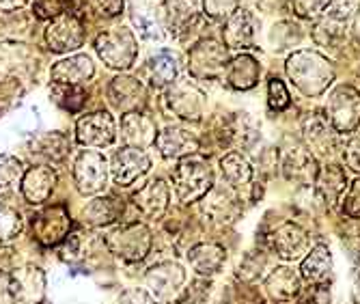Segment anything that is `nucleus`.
<instances>
[{
	"label": "nucleus",
	"mask_w": 360,
	"mask_h": 304,
	"mask_svg": "<svg viewBox=\"0 0 360 304\" xmlns=\"http://www.w3.org/2000/svg\"><path fill=\"white\" fill-rule=\"evenodd\" d=\"M287 74L307 97L321 95L335 78L330 61L313 50L293 52L287 58Z\"/></svg>",
	"instance_id": "1"
},
{
	"label": "nucleus",
	"mask_w": 360,
	"mask_h": 304,
	"mask_svg": "<svg viewBox=\"0 0 360 304\" xmlns=\"http://www.w3.org/2000/svg\"><path fill=\"white\" fill-rule=\"evenodd\" d=\"M214 184V173L205 158L201 156H186L173 171L175 194L181 203H194L203 198Z\"/></svg>",
	"instance_id": "2"
},
{
	"label": "nucleus",
	"mask_w": 360,
	"mask_h": 304,
	"mask_svg": "<svg viewBox=\"0 0 360 304\" xmlns=\"http://www.w3.org/2000/svg\"><path fill=\"white\" fill-rule=\"evenodd\" d=\"M95 50L112 70H129L139 56L136 39L127 28H112L102 32L95 42Z\"/></svg>",
	"instance_id": "3"
},
{
	"label": "nucleus",
	"mask_w": 360,
	"mask_h": 304,
	"mask_svg": "<svg viewBox=\"0 0 360 304\" xmlns=\"http://www.w3.org/2000/svg\"><path fill=\"white\" fill-rule=\"evenodd\" d=\"M106 246L110 253L125 261H141L151 248V231L143 222H129L117 227L106 235Z\"/></svg>",
	"instance_id": "4"
},
{
	"label": "nucleus",
	"mask_w": 360,
	"mask_h": 304,
	"mask_svg": "<svg viewBox=\"0 0 360 304\" xmlns=\"http://www.w3.org/2000/svg\"><path fill=\"white\" fill-rule=\"evenodd\" d=\"M326 119L337 132H352L360 123V93L347 84L333 91L326 104Z\"/></svg>",
	"instance_id": "5"
},
{
	"label": "nucleus",
	"mask_w": 360,
	"mask_h": 304,
	"mask_svg": "<svg viewBox=\"0 0 360 304\" xmlns=\"http://www.w3.org/2000/svg\"><path fill=\"white\" fill-rule=\"evenodd\" d=\"M72 218L65 205L46 208L41 214L32 218V235L44 246H56L70 235Z\"/></svg>",
	"instance_id": "6"
},
{
	"label": "nucleus",
	"mask_w": 360,
	"mask_h": 304,
	"mask_svg": "<svg viewBox=\"0 0 360 304\" xmlns=\"http://www.w3.org/2000/svg\"><path fill=\"white\" fill-rule=\"evenodd\" d=\"M74 179L76 188L82 194H97L106 188L108 182V162L102 153L84 151L78 156L74 164Z\"/></svg>",
	"instance_id": "7"
},
{
	"label": "nucleus",
	"mask_w": 360,
	"mask_h": 304,
	"mask_svg": "<svg viewBox=\"0 0 360 304\" xmlns=\"http://www.w3.org/2000/svg\"><path fill=\"white\" fill-rule=\"evenodd\" d=\"M226 48L214 39L196 44L188 56V70L194 78H214L226 70Z\"/></svg>",
	"instance_id": "8"
},
{
	"label": "nucleus",
	"mask_w": 360,
	"mask_h": 304,
	"mask_svg": "<svg viewBox=\"0 0 360 304\" xmlns=\"http://www.w3.org/2000/svg\"><path fill=\"white\" fill-rule=\"evenodd\" d=\"M115 137V119L104 110L84 115L76 125V139L84 147H108Z\"/></svg>",
	"instance_id": "9"
},
{
	"label": "nucleus",
	"mask_w": 360,
	"mask_h": 304,
	"mask_svg": "<svg viewBox=\"0 0 360 304\" xmlns=\"http://www.w3.org/2000/svg\"><path fill=\"white\" fill-rule=\"evenodd\" d=\"M46 42L52 52H72L84 42V28L80 20L72 13H63L52 20L46 30Z\"/></svg>",
	"instance_id": "10"
},
{
	"label": "nucleus",
	"mask_w": 360,
	"mask_h": 304,
	"mask_svg": "<svg viewBox=\"0 0 360 304\" xmlns=\"http://www.w3.org/2000/svg\"><path fill=\"white\" fill-rule=\"evenodd\" d=\"M149 166H151V160L143 149L125 147L112 156L110 171H112L115 184L121 188H127V186H132L139 177H143L149 171Z\"/></svg>",
	"instance_id": "11"
},
{
	"label": "nucleus",
	"mask_w": 360,
	"mask_h": 304,
	"mask_svg": "<svg viewBox=\"0 0 360 304\" xmlns=\"http://www.w3.org/2000/svg\"><path fill=\"white\" fill-rule=\"evenodd\" d=\"M270 251H274L278 257L293 261L302 257V253L309 248V235L302 227L293 222H281L268 238H266Z\"/></svg>",
	"instance_id": "12"
},
{
	"label": "nucleus",
	"mask_w": 360,
	"mask_h": 304,
	"mask_svg": "<svg viewBox=\"0 0 360 304\" xmlns=\"http://www.w3.org/2000/svg\"><path fill=\"white\" fill-rule=\"evenodd\" d=\"M147 285L151 289V296L155 300H169L186 281V272L179 263L167 261V263H158L147 272Z\"/></svg>",
	"instance_id": "13"
},
{
	"label": "nucleus",
	"mask_w": 360,
	"mask_h": 304,
	"mask_svg": "<svg viewBox=\"0 0 360 304\" xmlns=\"http://www.w3.org/2000/svg\"><path fill=\"white\" fill-rule=\"evenodd\" d=\"M121 137L127 147L147 149L155 143V121L145 113H125L121 119Z\"/></svg>",
	"instance_id": "14"
},
{
	"label": "nucleus",
	"mask_w": 360,
	"mask_h": 304,
	"mask_svg": "<svg viewBox=\"0 0 360 304\" xmlns=\"http://www.w3.org/2000/svg\"><path fill=\"white\" fill-rule=\"evenodd\" d=\"M167 104L169 108L186 121H199L203 117L205 99L203 93L196 91L190 84H177L167 93Z\"/></svg>",
	"instance_id": "15"
},
{
	"label": "nucleus",
	"mask_w": 360,
	"mask_h": 304,
	"mask_svg": "<svg viewBox=\"0 0 360 304\" xmlns=\"http://www.w3.org/2000/svg\"><path fill=\"white\" fill-rule=\"evenodd\" d=\"M56 173L50 166H30L22 177V194L32 205L46 203L54 190Z\"/></svg>",
	"instance_id": "16"
},
{
	"label": "nucleus",
	"mask_w": 360,
	"mask_h": 304,
	"mask_svg": "<svg viewBox=\"0 0 360 304\" xmlns=\"http://www.w3.org/2000/svg\"><path fill=\"white\" fill-rule=\"evenodd\" d=\"M132 201L145 218L155 220L169 208V186L165 179H151L132 196Z\"/></svg>",
	"instance_id": "17"
},
{
	"label": "nucleus",
	"mask_w": 360,
	"mask_h": 304,
	"mask_svg": "<svg viewBox=\"0 0 360 304\" xmlns=\"http://www.w3.org/2000/svg\"><path fill=\"white\" fill-rule=\"evenodd\" d=\"M283 173L289 182H296L300 186H311L317 177L315 158L302 147H291L283 156Z\"/></svg>",
	"instance_id": "18"
},
{
	"label": "nucleus",
	"mask_w": 360,
	"mask_h": 304,
	"mask_svg": "<svg viewBox=\"0 0 360 304\" xmlns=\"http://www.w3.org/2000/svg\"><path fill=\"white\" fill-rule=\"evenodd\" d=\"M155 145L165 158H186L196 151L194 134L177 125H169L162 129L155 137Z\"/></svg>",
	"instance_id": "19"
},
{
	"label": "nucleus",
	"mask_w": 360,
	"mask_h": 304,
	"mask_svg": "<svg viewBox=\"0 0 360 304\" xmlns=\"http://www.w3.org/2000/svg\"><path fill=\"white\" fill-rule=\"evenodd\" d=\"M95 72L93 61L86 54H76L70 58H63L52 67V80L54 84H74L80 87L84 80H89Z\"/></svg>",
	"instance_id": "20"
},
{
	"label": "nucleus",
	"mask_w": 360,
	"mask_h": 304,
	"mask_svg": "<svg viewBox=\"0 0 360 304\" xmlns=\"http://www.w3.org/2000/svg\"><path fill=\"white\" fill-rule=\"evenodd\" d=\"M255 35H257V20L246 9H238L224 26V44L229 48H250Z\"/></svg>",
	"instance_id": "21"
},
{
	"label": "nucleus",
	"mask_w": 360,
	"mask_h": 304,
	"mask_svg": "<svg viewBox=\"0 0 360 304\" xmlns=\"http://www.w3.org/2000/svg\"><path fill=\"white\" fill-rule=\"evenodd\" d=\"M188 263L192 265V270L196 274L201 277H212L218 274L220 267L226 261V253L222 246L214 244V242H203V244H196L188 251Z\"/></svg>",
	"instance_id": "22"
},
{
	"label": "nucleus",
	"mask_w": 360,
	"mask_h": 304,
	"mask_svg": "<svg viewBox=\"0 0 360 304\" xmlns=\"http://www.w3.org/2000/svg\"><path fill=\"white\" fill-rule=\"evenodd\" d=\"M300 274L309 285H326L333 277V255L328 246L317 244L302 261Z\"/></svg>",
	"instance_id": "23"
},
{
	"label": "nucleus",
	"mask_w": 360,
	"mask_h": 304,
	"mask_svg": "<svg viewBox=\"0 0 360 304\" xmlns=\"http://www.w3.org/2000/svg\"><path fill=\"white\" fill-rule=\"evenodd\" d=\"M11 274L15 283V304H35L41 300L46 279L39 267H22Z\"/></svg>",
	"instance_id": "24"
},
{
	"label": "nucleus",
	"mask_w": 360,
	"mask_h": 304,
	"mask_svg": "<svg viewBox=\"0 0 360 304\" xmlns=\"http://www.w3.org/2000/svg\"><path fill=\"white\" fill-rule=\"evenodd\" d=\"M199 20V0H167L165 3V22L173 35L190 30V26Z\"/></svg>",
	"instance_id": "25"
},
{
	"label": "nucleus",
	"mask_w": 360,
	"mask_h": 304,
	"mask_svg": "<svg viewBox=\"0 0 360 304\" xmlns=\"http://www.w3.org/2000/svg\"><path fill=\"white\" fill-rule=\"evenodd\" d=\"M264 287L274 300L289 302L300 293V279L289 265H278L266 277Z\"/></svg>",
	"instance_id": "26"
},
{
	"label": "nucleus",
	"mask_w": 360,
	"mask_h": 304,
	"mask_svg": "<svg viewBox=\"0 0 360 304\" xmlns=\"http://www.w3.org/2000/svg\"><path fill=\"white\" fill-rule=\"evenodd\" d=\"M302 137L307 141V147H311L317 153H328L335 145V134L328 119L321 115H309L302 125Z\"/></svg>",
	"instance_id": "27"
},
{
	"label": "nucleus",
	"mask_w": 360,
	"mask_h": 304,
	"mask_svg": "<svg viewBox=\"0 0 360 304\" xmlns=\"http://www.w3.org/2000/svg\"><path fill=\"white\" fill-rule=\"evenodd\" d=\"M177 74H179V63L175 54H171L169 50H160L147 63V78L155 89L173 84L177 80Z\"/></svg>",
	"instance_id": "28"
},
{
	"label": "nucleus",
	"mask_w": 360,
	"mask_h": 304,
	"mask_svg": "<svg viewBox=\"0 0 360 304\" xmlns=\"http://www.w3.org/2000/svg\"><path fill=\"white\" fill-rule=\"evenodd\" d=\"M259 74H261L259 63L248 54L236 56L231 63L226 65V82L233 89H240V91L252 89L259 80Z\"/></svg>",
	"instance_id": "29"
},
{
	"label": "nucleus",
	"mask_w": 360,
	"mask_h": 304,
	"mask_svg": "<svg viewBox=\"0 0 360 304\" xmlns=\"http://www.w3.org/2000/svg\"><path fill=\"white\" fill-rule=\"evenodd\" d=\"M108 95H110V101L119 110H129V108L139 106V101L143 99L145 91H143V84L136 78L119 76V78H115L110 82Z\"/></svg>",
	"instance_id": "30"
},
{
	"label": "nucleus",
	"mask_w": 360,
	"mask_h": 304,
	"mask_svg": "<svg viewBox=\"0 0 360 304\" xmlns=\"http://www.w3.org/2000/svg\"><path fill=\"white\" fill-rule=\"evenodd\" d=\"M345 184H347V179H345V171L341 166L330 164V166H323L317 173V190L328 208L337 205V201L345 192Z\"/></svg>",
	"instance_id": "31"
},
{
	"label": "nucleus",
	"mask_w": 360,
	"mask_h": 304,
	"mask_svg": "<svg viewBox=\"0 0 360 304\" xmlns=\"http://www.w3.org/2000/svg\"><path fill=\"white\" fill-rule=\"evenodd\" d=\"M121 214H123V203L119 198L100 196V198H93L84 208V222L93 227H106L119 220Z\"/></svg>",
	"instance_id": "32"
},
{
	"label": "nucleus",
	"mask_w": 360,
	"mask_h": 304,
	"mask_svg": "<svg viewBox=\"0 0 360 304\" xmlns=\"http://www.w3.org/2000/svg\"><path fill=\"white\" fill-rule=\"evenodd\" d=\"M220 171H222L226 184L231 186L233 190H244L246 186H250L252 168H250V164H248L238 151L226 153V156L220 160Z\"/></svg>",
	"instance_id": "33"
},
{
	"label": "nucleus",
	"mask_w": 360,
	"mask_h": 304,
	"mask_svg": "<svg viewBox=\"0 0 360 304\" xmlns=\"http://www.w3.org/2000/svg\"><path fill=\"white\" fill-rule=\"evenodd\" d=\"M70 151V143L68 139L63 137L60 132H48V134H41V137L35 139V143L30 145V153L32 156H39L44 160H50V162H58L68 156Z\"/></svg>",
	"instance_id": "34"
},
{
	"label": "nucleus",
	"mask_w": 360,
	"mask_h": 304,
	"mask_svg": "<svg viewBox=\"0 0 360 304\" xmlns=\"http://www.w3.org/2000/svg\"><path fill=\"white\" fill-rule=\"evenodd\" d=\"M50 95L68 113H78L84 106V91L74 84H54L50 87Z\"/></svg>",
	"instance_id": "35"
},
{
	"label": "nucleus",
	"mask_w": 360,
	"mask_h": 304,
	"mask_svg": "<svg viewBox=\"0 0 360 304\" xmlns=\"http://www.w3.org/2000/svg\"><path fill=\"white\" fill-rule=\"evenodd\" d=\"M22 216L7 203H0V242H11L22 233Z\"/></svg>",
	"instance_id": "36"
},
{
	"label": "nucleus",
	"mask_w": 360,
	"mask_h": 304,
	"mask_svg": "<svg viewBox=\"0 0 360 304\" xmlns=\"http://www.w3.org/2000/svg\"><path fill=\"white\" fill-rule=\"evenodd\" d=\"M24 166L13 156H0V192L11 190L15 184L22 182Z\"/></svg>",
	"instance_id": "37"
},
{
	"label": "nucleus",
	"mask_w": 360,
	"mask_h": 304,
	"mask_svg": "<svg viewBox=\"0 0 360 304\" xmlns=\"http://www.w3.org/2000/svg\"><path fill=\"white\" fill-rule=\"evenodd\" d=\"M149 9H139L134 7V13H132V22L136 24L141 37L147 39V42H162V28L158 24V20L147 13Z\"/></svg>",
	"instance_id": "38"
},
{
	"label": "nucleus",
	"mask_w": 360,
	"mask_h": 304,
	"mask_svg": "<svg viewBox=\"0 0 360 304\" xmlns=\"http://www.w3.org/2000/svg\"><path fill=\"white\" fill-rule=\"evenodd\" d=\"M330 5H333V0H293V11L304 20H315Z\"/></svg>",
	"instance_id": "39"
},
{
	"label": "nucleus",
	"mask_w": 360,
	"mask_h": 304,
	"mask_svg": "<svg viewBox=\"0 0 360 304\" xmlns=\"http://www.w3.org/2000/svg\"><path fill=\"white\" fill-rule=\"evenodd\" d=\"M240 0H203L205 13L212 18H231L238 11Z\"/></svg>",
	"instance_id": "40"
},
{
	"label": "nucleus",
	"mask_w": 360,
	"mask_h": 304,
	"mask_svg": "<svg viewBox=\"0 0 360 304\" xmlns=\"http://www.w3.org/2000/svg\"><path fill=\"white\" fill-rule=\"evenodd\" d=\"M72 0H35V13L39 18H58L70 9Z\"/></svg>",
	"instance_id": "41"
},
{
	"label": "nucleus",
	"mask_w": 360,
	"mask_h": 304,
	"mask_svg": "<svg viewBox=\"0 0 360 304\" xmlns=\"http://www.w3.org/2000/svg\"><path fill=\"white\" fill-rule=\"evenodd\" d=\"M268 99H270V108L272 110H285L289 104H291V99H289V93H287V89H285V84H283V80H278V78H272L270 80V87H268Z\"/></svg>",
	"instance_id": "42"
},
{
	"label": "nucleus",
	"mask_w": 360,
	"mask_h": 304,
	"mask_svg": "<svg viewBox=\"0 0 360 304\" xmlns=\"http://www.w3.org/2000/svg\"><path fill=\"white\" fill-rule=\"evenodd\" d=\"M22 56H24V50L18 46H13V48H9V44L0 46V74H7V72L15 70V67L22 63Z\"/></svg>",
	"instance_id": "43"
},
{
	"label": "nucleus",
	"mask_w": 360,
	"mask_h": 304,
	"mask_svg": "<svg viewBox=\"0 0 360 304\" xmlns=\"http://www.w3.org/2000/svg\"><path fill=\"white\" fill-rule=\"evenodd\" d=\"M343 212L349 218H360V179L352 182V186L347 188V194L343 201Z\"/></svg>",
	"instance_id": "44"
},
{
	"label": "nucleus",
	"mask_w": 360,
	"mask_h": 304,
	"mask_svg": "<svg viewBox=\"0 0 360 304\" xmlns=\"http://www.w3.org/2000/svg\"><path fill=\"white\" fill-rule=\"evenodd\" d=\"M0 304H15V283L13 274L0 270Z\"/></svg>",
	"instance_id": "45"
},
{
	"label": "nucleus",
	"mask_w": 360,
	"mask_h": 304,
	"mask_svg": "<svg viewBox=\"0 0 360 304\" xmlns=\"http://www.w3.org/2000/svg\"><path fill=\"white\" fill-rule=\"evenodd\" d=\"M119 304H155V298L145 289H125L119 298Z\"/></svg>",
	"instance_id": "46"
},
{
	"label": "nucleus",
	"mask_w": 360,
	"mask_h": 304,
	"mask_svg": "<svg viewBox=\"0 0 360 304\" xmlns=\"http://www.w3.org/2000/svg\"><path fill=\"white\" fill-rule=\"evenodd\" d=\"M343 158L347 162L349 168L360 173V137H354L347 145H345V151H343Z\"/></svg>",
	"instance_id": "47"
},
{
	"label": "nucleus",
	"mask_w": 360,
	"mask_h": 304,
	"mask_svg": "<svg viewBox=\"0 0 360 304\" xmlns=\"http://www.w3.org/2000/svg\"><path fill=\"white\" fill-rule=\"evenodd\" d=\"M89 3L106 15H119L123 11V0H89Z\"/></svg>",
	"instance_id": "48"
},
{
	"label": "nucleus",
	"mask_w": 360,
	"mask_h": 304,
	"mask_svg": "<svg viewBox=\"0 0 360 304\" xmlns=\"http://www.w3.org/2000/svg\"><path fill=\"white\" fill-rule=\"evenodd\" d=\"M345 248H347V255H349V261H352V265L356 270V274L360 277V240L347 242Z\"/></svg>",
	"instance_id": "49"
},
{
	"label": "nucleus",
	"mask_w": 360,
	"mask_h": 304,
	"mask_svg": "<svg viewBox=\"0 0 360 304\" xmlns=\"http://www.w3.org/2000/svg\"><path fill=\"white\" fill-rule=\"evenodd\" d=\"M24 5V0H0V9H15Z\"/></svg>",
	"instance_id": "50"
},
{
	"label": "nucleus",
	"mask_w": 360,
	"mask_h": 304,
	"mask_svg": "<svg viewBox=\"0 0 360 304\" xmlns=\"http://www.w3.org/2000/svg\"><path fill=\"white\" fill-rule=\"evenodd\" d=\"M356 302H360V279H358V285H356Z\"/></svg>",
	"instance_id": "51"
}]
</instances>
